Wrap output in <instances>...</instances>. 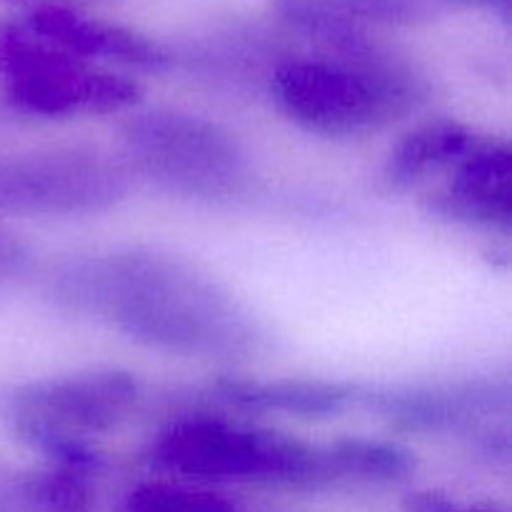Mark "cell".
<instances>
[{
	"instance_id": "obj_8",
	"label": "cell",
	"mask_w": 512,
	"mask_h": 512,
	"mask_svg": "<svg viewBox=\"0 0 512 512\" xmlns=\"http://www.w3.org/2000/svg\"><path fill=\"white\" fill-rule=\"evenodd\" d=\"M358 403L393 430L410 435L475 433L510 413L512 388L503 375L360 388Z\"/></svg>"
},
{
	"instance_id": "obj_5",
	"label": "cell",
	"mask_w": 512,
	"mask_h": 512,
	"mask_svg": "<svg viewBox=\"0 0 512 512\" xmlns=\"http://www.w3.org/2000/svg\"><path fill=\"white\" fill-rule=\"evenodd\" d=\"M0 73L8 103L45 120L123 113L143 98L138 80L93 68L88 60L35 38L23 25L0 30Z\"/></svg>"
},
{
	"instance_id": "obj_14",
	"label": "cell",
	"mask_w": 512,
	"mask_h": 512,
	"mask_svg": "<svg viewBox=\"0 0 512 512\" xmlns=\"http://www.w3.org/2000/svg\"><path fill=\"white\" fill-rule=\"evenodd\" d=\"M0 495L23 512H93L88 475L75 470L28 473L0 465Z\"/></svg>"
},
{
	"instance_id": "obj_6",
	"label": "cell",
	"mask_w": 512,
	"mask_h": 512,
	"mask_svg": "<svg viewBox=\"0 0 512 512\" xmlns=\"http://www.w3.org/2000/svg\"><path fill=\"white\" fill-rule=\"evenodd\" d=\"M128 173L93 150H45L0 158V213L75 218L118 205Z\"/></svg>"
},
{
	"instance_id": "obj_10",
	"label": "cell",
	"mask_w": 512,
	"mask_h": 512,
	"mask_svg": "<svg viewBox=\"0 0 512 512\" xmlns=\"http://www.w3.org/2000/svg\"><path fill=\"white\" fill-rule=\"evenodd\" d=\"M273 10L323 55L365 53L375 45L370 25H418L433 15L428 0H273Z\"/></svg>"
},
{
	"instance_id": "obj_15",
	"label": "cell",
	"mask_w": 512,
	"mask_h": 512,
	"mask_svg": "<svg viewBox=\"0 0 512 512\" xmlns=\"http://www.w3.org/2000/svg\"><path fill=\"white\" fill-rule=\"evenodd\" d=\"M325 450L338 483H398L415 473V455L393 440L338 438Z\"/></svg>"
},
{
	"instance_id": "obj_21",
	"label": "cell",
	"mask_w": 512,
	"mask_h": 512,
	"mask_svg": "<svg viewBox=\"0 0 512 512\" xmlns=\"http://www.w3.org/2000/svg\"><path fill=\"white\" fill-rule=\"evenodd\" d=\"M435 3L460 10H485V13L498 15L505 25H510L512 18V0H435Z\"/></svg>"
},
{
	"instance_id": "obj_3",
	"label": "cell",
	"mask_w": 512,
	"mask_h": 512,
	"mask_svg": "<svg viewBox=\"0 0 512 512\" xmlns=\"http://www.w3.org/2000/svg\"><path fill=\"white\" fill-rule=\"evenodd\" d=\"M155 470L208 483H255L320 490L340 485L325 445L218 415H180L150 440Z\"/></svg>"
},
{
	"instance_id": "obj_2",
	"label": "cell",
	"mask_w": 512,
	"mask_h": 512,
	"mask_svg": "<svg viewBox=\"0 0 512 512\" xmlns=\"http://www.w3.org/2000/svg\"><path fill=\"white\" fill-rule=\"evenodd\" d=\"M268 90L290 123L330 140L383 133L430 98L425 75L385 48L283 60L270 70Z\"/></svg>"
},
{
	"instance_id": "obj_16",
	"label": "cell",
	"mask_w": 512,
	"mask_h": 512,
	"mask_svg": "<svg viewBox=\"0 0 512 512\" xmlns=\"http://www.w3.org/2000/svg\"><path fill=\"white\" fill-rule=\"evenodd\" d=\"M10 433L28 445L35 453L45 455L55 468L75 470V473H95L103 468L105 458L100 450L90 443V438L63 433V430L43 428V425H10Z\"/></svg>"
},
{
	"instance_id": "obj_19",
	"label": "cell",
	"mask_w": 512,
	"mask_h": 512,
	"mask_svg": "<svg viewBox=\"0 0 512 512\" xmlns=\"http://www.w3.org/2000/svg\"><path fill=\"white\" fill-rule=\"evenodd\" d=\"M30 263H33V253L28 245L0 225V280L20 278L28 273Z\"/></svg>"
},
{
	"instance_id": "obj_4",
	"label": "cell",
	"mask_w": 512,
	"mask_h": 512,
	"mask_svg": "<svg viewBox=\"0 0 512 512\" xmlns=\"http://www.w3.org/2000/svg\"><path fill=\"white\" fill-rule=\"evenodd\" d=\"M120 138L130 165L173 195L225 203L240 198L253 180L240 140L203 115L145 110L128 118Z\"/></svg>"
},
{
	"instance_id": "obj_18",
	"label": "cell",
	"mask_w": 512,
	"mask_h": 512,
	"mask_svg": "<svg viewBox=\"0 0 512 512\" xmlns=\"http://www.w3.org/2000/svg\"><path fill=\"white\" fill-rule=\"evenodd\" d=\"M405 512H505L493 505H463L458 500L448 498L435 490H423V493H410L403 500Z\"/></svg>"
},
{
	"instance_id": "obj_17",
	"label": "cell",
	"mask_w": 512,
	"mask_h": 512,
	"mask_svg": "<svg viewBox=\"0 0 512 512\" xmlns=\"http://www.w3.org/2000/svg\"><path fill=\"white\" fill-rule=\"evenodd\" d=\"M125 512H243L233 500L173 483H143L125 498Z\"/></svg>"
},
{
	"instance_id": "obj_12",
	"label": "cell",
	"mask_w": 512,
	"mask_h": 512,
	"mask_svg": "<svg viewBox=\"0 0 512 512\" xmlns=\"http://www.w3.org/2000/svg\"><path fill=\"white\" fill-rule=\"evenodd\" d=\"M218 403L240 413H283L295 418H330L358 403L360 385L340 380H255L225 375L210 383Z\"/></svg>"
},
{
	"instance_id": "obj_11",
	"label": "cell",
	"mask_w": 512,
	"mask_h": 512,
	"mask_svg": "<svg viewBox=\"0 0 512 512\" xmlns=\"http://www.w3.org/2000/svg\"><path fill=\"white\" fill-rule=\"evenodd\" d=\"M20 25L35 38L80 60H108L143 73H163L173 65L168 50L148 35L60 5H38Z\"/></svg>"
},
{
	"instance_id": "obj_9",
	"label": "cell",
	"mask_w": 512,
	"mask_h": 512,
	"mask_svg": "<svg viewBox=\"0 0 512 512\" xmlns=\"http://www.w3.org/2000/svg\"><path fill=\"white\" fill-rule=\"evenodd\" d=\"M430 215L470 228L510 235L512 230V148L503 138H478L453 165L450 180L425 195Z\"/></svg>"
},
{
	"instance_id": "obj_7",
	"label": "cell",
	"mask_w": 512,
	"mask_h": 512,
	"mask_svg": "<svg viewBox=\"0 0 512 512\" xmlns=\"http://www.w3.org/2000/svg\"><path fill=\"white\" fill-rule=\"evenodd\" d=\"M140 400V383L120 368L83 370L58 378L10 385L0 393V418L8 425H43L93 438L118 428Z\"/></svg>"
},
{
	"instance_id": "obj_20",
	"label": "cell",
	"mask_w": 512,
	"mask_h": 512,
	"mask_svg": "<svg viewBox=\"0 0 512 512\" xmlns=\"http://www.w3.org/2000/svg\"><path fill=\"white\" fill-rule=\"evenodd\" d=\"M475 445H478L480 455L493 463H510L512 443H510V428L505 423L500 425H485V428L475 430Z\"/></svg>"
},
{
	"instance_id": "obj_1",
	"label": "cell",
	"mask_w": 512,
	"mask_h": 512,
	"mask_svg": "<svg viewBox=\"0 0 512 512\" xmlns=\"http://www.w3.org/2000/svg\"><path fill=\"white\" fill-rule=\"evenodd\" d=\"M45 298L160 353L235 363L270 348L265 325L223 285L158 250L125 248L65 260L45 278Z\"/></svg>"
},
{
	"instance_id": "obj_13",
	"label": "cell",
	"mask_w": 512,
	"mask_h": 512,
	"mask_svg": "<svg viewBox=\"0 0 512 512\" xmlns=\"http://www.w3.org/2000/svg\"><path fill=\"white\" fill-rule=\"evenodd\" d=\"M475 133L453 118H435L415 125L403 135L383 163L388 190L405 193L418 188L430 175L453 168L475 143Z\"/></svg>"
}]
</instances>
